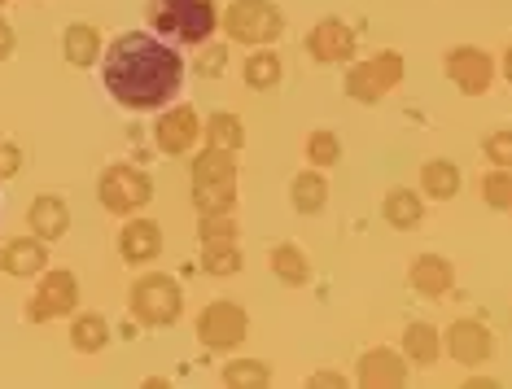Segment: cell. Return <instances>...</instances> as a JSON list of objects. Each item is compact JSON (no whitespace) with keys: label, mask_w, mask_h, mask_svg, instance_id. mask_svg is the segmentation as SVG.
<instances>
[{"label":"cell","mask_w":512,"mask_h":389,"mask_svg":"<svg viewBox=\"0 0 512 389\" xmlns=\"http://www.w3.org/2000/svg\"><path fill=\"white\" fill-rule=\"evenodd\" d=\"M381 215H386L390 228H416L421 223V197L407 193V188H394V193H386V202H381Z\"/></svg>","instance_id":"obj_23"},{"label":"cell","mask_w":512,"mask_h":389,"mask_svg":"<svg viewBox=\"0 0 512 389\" xmlns=\"http://www.w3.org/2000/svg\"><path fill=\"white\" fill-rule=\"evenodd\" d=\"M421 184H425V193L434 197V202H451V197L460 193V171L451 167V162H425V171H421Z\"/></svg>","instance_id":"obj_22"},{"label":"cell","mask_w":512,"mask_h":389,"mask_svg":"<svg viewBox=\"0 0 512 389\" xmlns=\"http://www.w3.org/2000/svg\"><path fill=\"white\" fill-rule=\"evenodd\" d=\"M27 223H31V232H36L40 241H57L66 228H71V215H66V202L62 197H36L27 210Z\"/></svg>","instance_id":"obj_18"},{"label":"cell","mask_w":512,"mask_h":389,"mask_svg":"<svg viewBox=\"0 0 512 389\" xmlns=\"http://www.w3.org/2000/svg\"><path fill=\"white\" fill-rule=\"evenodd\" d=\"M237 228H232V215H202V241H232Z\"/></svg>","instance_id":"obj_33"},{"label":"cell","mask_w":512,"mask_h":389,"mask_svg":"<svg viewBox=\"0 0 512 389\" xmlns=\"http://www.w3.org/2000/svg\"><path fill=\"white\" fill-rule=\"evenodd\" d=\"M75 306H79V280L71 276V271H49V276L40 280V289H36V298L27 302V320H62V315H75Z\"/></svg>","instance_id":"obj_9"},{"label":"cell","mask_w":512,"mask_h":389,"mask_svg":"<svg viewBox=\"0 0 512 389\" xmlns=\"http://www.w3.org/2000/svg\"><path fill=\"white\" fill-rule=\"evenodd\" d=\"M412 289L421 293V298H442V293L451 289V280H456V271H451L447 258H438V254H421L412 263Z\"/></svg>","instance_id":"obj_17"},{"label":"cell","mask_w":512,"mask_h":389,"mask_svg":"<svg viewBox=\"0 0 512 389\" xmlns=\"http://www.w3.org/2000/svg\"><path fill=\"white\" fill-rule=\"evenodd\" d=\"M504 75H508V84H512V49H508V57H504Z\"/></svg>","instance_id":"obj_38"},{"label":"cell","mask_w":512,"mask_h":389,"mask_svg":"<svg viewBox=\"0 0 512 389\" xmlns=\"http://www.w3.org/2000/svg\"><path fill=\"white\" fill-rule=\"evenodd\" d=\"M202 263H206L211 276H237V271H241V254H237V245H232V241H206Z\"/></svg>","instance_id":"obj_29"},{"label":"cell","mask_w":512,"mask_h":389,"mask_svg":"<svg viewBox=\"0 0 512 389\" xmlns=\"http://www.w3.org/2000/svg\"><path fill=\"white\" fill-rule=\"evenodd\" d=\"M132 315L141 320L145 328H167L180 320V306H184V293L171 276H162V271H149L132 285Z\"/></svg>","instance_id":"obj_4"},{"label":"cell","mask_w":512,"mask_h":389,"mask_svg":"<svg viewBox=\"0 0 512 389\" xmlns=\"http://www.w3.org/2000/svg\"><path fill=\"white\" fill-rule=\"evenodd\" d=\"M482 193H486V202H491L495 210H512V175H508V167H495L491 175H486Z\"/></svg>","instance_id":"obj_31"},{"label":"cell","mask_w":512,"mask_h":389,"mask_svg":"<svg viewBox=\"0 0 512 389\" xmlns=\"http://www.w3.org/2000/svg\"><path fill=\"white\" fill-rule=\"evenodd\" d=\"M447 75H451V84H456L460 92L482 97V92L491 88V79H495V62H491V53L473 49V44H460V49L447 53Z\"/></svg>","instance_id":"obj_10"},{"label":"cell","mask_w":512,"mask_h":389,"mask_svg":"<svg viewBox=\"0 0 512 389\" xmlns=\"http://www.w3.org/2000/svg\"><path fill=\"white\" fill-rule=\"evenodd\" d=\"M101 206L114 210V215H136L141 206H149V197H154V184H149L145 171L136 167H106L101 171Z\"/></svg>","instance_id":"obj_7"},{"label":"cell","mask_w":512,"mask_h":389,"mask_svg":"<svg viewBox=\"0 0 512 389\" xmlns=\"http://www.w3.org/2000/svg\"><path fill=\"white\" fill-rule=\"evenodd\" d=\"M307 53L316 57V62H351V53H355V31L346 27V22H337V18H324L311 27L307 35Z\"/></svg>","instance_id":"obj_12"},{"label":"cell","mask_w":512,"mask_h":389,"mask_svg":"<svg viewBox=\"0 0 512 389\" xmlns=\"http://www.w3.org/2000/svg\"><path fill=\"white\" fill-rule=\"evenodd\" d=\"M237 202V162L228 149H206L193 158V206L197 215H232Z\"/></svg>","instance_id":"obj_2"},{"label":"cell","mask_w":512,"mask_h":389,"mask_svg":"<svg viewBox=\"0 0 512 389\" xmlns=\"http://www.w3.org/2000/svg\"><path fill=\"white\" fill-rule=\"evenodd\" d=\"M62 53H66V62H71V66H92L101 57V35H97V27H88V22H75V27H66Z\"/></svg>","instance_id":"obj_19"},{"label":"cell","mask_w":512,"mask_h":389,"mask_svg":"<svg viewBox=\"0 0 512 389\" xmlns=\"http://www.w3.org/2000/svg\"><path fill=\"white\" fill-rule=\"evenodd\" d=\"M307 158H311V167H333V162L342 158V140H337L333 132H311L307 136Z\"/></svg>","instance_id":"obj_30"},{"label":"cell","mask_w":512,"mask_h":389,"mask_svg":"<svg viewBox=\"0 0 512 389\" xmlns=\"http://www.w3.org/2000/svg\"><path fill=\"white\" fill-rule=\"evenodd\" d=\"M272 271L285 280V285H307L311 280V263L298 245H276L272 250Z\"/></svg>","instance_id":"obj_24"},{"label":"cell","mask_w":512,"mask_h":389,"mask_svg":"<svg viewBox=\"0 0 512 389\" xmlns=\"http://www.w3.org/2000/svg\"><path fill=\"white\" fill-rule=\"evenodd\" d=\"M311 385L324 389V385H346V381H342V376H337V372H320V376H311Z\"/></svg>","instance_id":"obj_37"},{"label":"cell","mask_w":512,"mask_h":389,"mask_svg":"<svg viewBox=\"0 0 512 389\" xmlns=\"http://www.w3.org/2000/svg\"><path fill=\"white\" fill-rule=\"evenodd\" d=\"M403 79V57L399 53H377L368 57V62H355L351 70H346V92H351L355 101H381L390 88H399Z\"/></svg>","instance_id":"obj_6"},{"label":"cell","mask_w":512,"mask_h":389,"mask_svg":"<svg viewBox=\"0 0 512 389\" xmlns=\"http://www.w3.org/2000/svg\"><path fill=\"white\" fill-rule=\"evenodd\" d=\"M246 84L250 88H276L281 84V57L276 53H250L246 57Z\"/></svg>","instance_id":"obj_28"},{"label":"cell","mask_w":512,"mask_h":389,"mask_svg":"<svg viewBox=\"0 0 512 389\" xmlns=\"http://www.w3.org/2000/svg\"><path fill=\"white\" fill-rule=\"evenodd\" d=\"M149 22L171 44H202L219 27L215 0H149Z\"/></svg>","instance_id":"obj_3"},{"label":"cell","mask_w":512,"mask_h":389,"mask_svg":"<svg viewBox=\"0 0 512 389\" xmlns=\"http://www.w3.org/2000/svg\"><path fill=\"white\" fill-rule=\"evenodd\" d=\"M482 149H486V158H491L495 167H512V127H504V132H491Z\"/></svg>","instance_id":"obj_32"},{"label":"cell","mask_w":512,"mask_h":389,"mask_svg":"<svg viewBox=\"0 0 512 389\" xmlns=\"http://www.w3.org/2000/svg\"><path fill=\"white\" fill-rule=\"evenodd\" d=\"M447 350L456 363H464V368H477V363L491 359V333H486V324H477V320H456L447 333Z\"/></svg>","instance_id":"obj_13"},{"label":"cell","mask_w":512,"mask_h":389,"mask_svg":"<svg viewBox=\"0 0 512 389\" xmlns=\"http://www.w3.org/2000/svg\"><path fill=\"white\" fill-rule=\"evenodd\" d=\"M224 31L237 44H254L259 49V44H272L285 31V18L272 0H232L224 9Z\"/></svg>","instance_id":"obj_5"},{"label":"cell","mask_w":512,"mask_h":389,"mask_svg":"<svg viewBox=\"0 0 512 389\" xmlns=\"http://www.w3.org/2000/svg\"><path fill=\"white\" fill-rule=\"evenodd\" d=\"M0 5H5V0H0Z\"/></svg>","instance_id":"obj_39"},{"label":"cell","mask_w":512,"mask_h":389,"mask_svg":"<svg viewBox=\"0 0 512 389\" xmlns=\"http://www.w3.org/2000/svg\"><path fill=\"white\" fill-rule=\"evenodd\" d=\"M119 250L127 263H154V258L162 254V232H158V223L154 219H132L123 228V237H119Z\"/></svg>","instance_id":"obj_15"},{"label":"cell","mask_w":512,"mask_h":389,"mask_svg":"<svg viewBox=\"0 0 512 389\" xmlns=\"http://www.w3.org/2000/svg\"><path fill=\"white\" fill-rule=\"evenodd\" d=\"M18 167H22V149L18 145H0V180L18 175Z\"/></svg>","instance_id":"obj_35"},{"label":"cell","mask_w":512,"mask_h":389,"mask_svg":"<svg viewBox=\"0 0 512 389\" xmlns=\"http://www.w3.org/2000/svg\"><path fill=\"white\" fill-rule=\"evenodd\" d=\"M206 136H211V145L215 149H228V153H237L241 149V140H246V132H241V119L237 114H211V123H206Z\"/></svg>","instance_id":"obj_27"},{"label":"cell","mask_w":512,"mask_h":389,"mask_svg":"<svg viewBox=\"0 0 512 389\" xmlns=\"http://www.w3.org/2000/svg\"><path fill=\"white\" fill-rule=\"evenodd\" d=\"M250 333V320L246 311H241L237 302H211L202 315H197V341H202L206 350H237L241 341Z\"/></svg>","instance_id":"obj_8"},{"label":"cell","mask_w":512,"mask_h":389,"mask_svg":"<svg viewBox=\"0 0 512 389\" xmlns=\"http://www.w3.org/2000/svg\"><path fill=\"white\" fill-rule=\"evenodd\" d=\"M407 381V368L403 359L394 355V350H368L364 359H359V385L368 389H394Z\"/></svg>","instance_id":"obj_14"},{"label":"cell","mask_w":512,"mask_h":389,"mask_svg":"<svg viewBox=\"0 0 512 389\" xmlns=\"http://www.w3.org/2000/svg\"><path fill=\"white\" fill-rule=\"evenodd\" d=\"M9 53H14V27H9V22H0V62H5Z\"/></svg>","instance_id":"obj_36"},{"label":"cell","mask_w":512,"mask_h":389,"mask_svg":"<svg viewBox=\"0 0 512 389\" xmlns=\"http://www.w3.org/2000/svg\"><path fill=\"white\" fill-rule=\"evenodd\" d=\"M106 341H110V324L101 320V315H75V324H71V346L79 350V355H97V350H106Z\"/></svg>","instance_id":"obj_20"},{"label":"cell","mask_w":512,"mask_h":389,"mask_svg":"<svg viewBox=\"0 0 512 389\" xmlns=\"http://www.w3.org/2000/svg\"><path fill=\"white\" fill-rule=\"evenodd\" d=\"M438 350H442V341H438L434 328L429 324H407V333H403V355L407 359L412 363H434Z\"/></svg>","instance_id":"obj_25"},{"label":"cell","mask_w":512,"mask_h":389,"mask_svg":"<svg viewBox=\"0 0 512 389\" xmlns=\"http://www.w3.org/2000/svg\"><path fill=\"white\" fill-rule=\"evenodd\" d=\"M44 263H49V254H44V241L40 237H18L9 241L5 250H0V267L9 271V276H40Z\"/></svg>","instance_id":"obj_16"},{"label":"cell","mask_w":512,"mask_h":389,"mask_svg":"<svg viewBox=\"0 0 512 389\" xmlns=\"http://www.w3.org/2000/svg\"><path fill=\"white\" fill-rule=\"evenodd\" d=\"M184 62L167 40L149 31H127L106 53V92L127 110H158L180 92Z\"/></svg>","instance_id":"obj_1"},{"label":"cell","mask_w":512,"mask_h":389,"mask_svg":"<svg viewBox=\"0 0 512 389\" xmlns=\"http://www.w3.org/2000/svg\"><path fill=\"white\" fill-rule=\"evenodd\" d=\"M224 66H228L224 49H206L202 57H197V75H224Z\"/></svg>","instance_id":"obj_34"},{"label":"cell","mask_w":512,"mask_h":389,"mask_svg":"<svg viewBox=\"0 0 512 389\" xmlns=\"http://www.w3.org/2000/svg\"><path fill=\"white\" fill-rule=\"evenodd\" d=\"M154 136L162 153H189L197 145V136H202V119H197L193 105H176V110H167L154 123Z\"/></svg>","instance_id":"obj_11"},{"label":"cell","mask_w":512,"mask_h":389,"mask_svg":"<svg viewBox=\"0 0 512 389\" xmlns=\"http://www.w3.org/2000/svg\"><path fill=\"white\" fill-rule=\"evenodd\" d=\"M267 381H272V372H267V363H259V359H237L224 368L228 389H263Z\"/></svg>","instance_id":"obj_26"},{"label":"cell","mask_w":512,"mask_h":389,"mask_svg":"<svg viewBox=\"0 0 512 389\" xmlns=\"http://www.w3.org/2000/svg\"><path fill=\"white\" fill-rule=\"evenodd\" d=\"M294 210H302V215H316V210H324V202H329V184H324L320 171H302L294 175Z\"/></svg>","instance_id":"obj_21"}]
</instances>
